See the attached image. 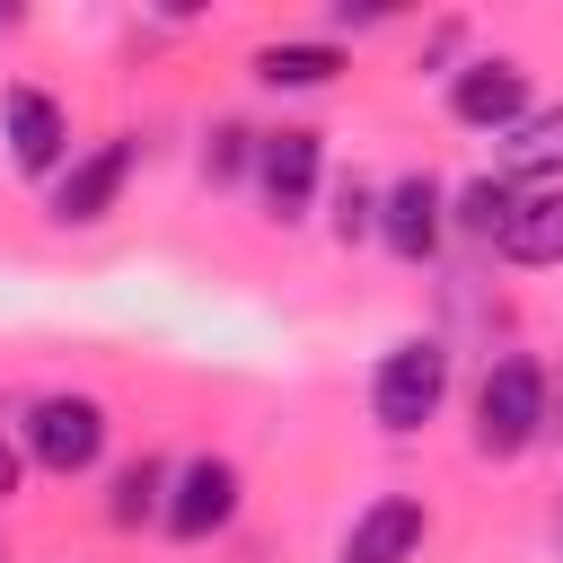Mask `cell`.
Listing matches in <instances>:
<instances>
[{
    "instance_id": "1",
    "label": "cell",
    "mask_w": 563,
    "mask_h": 563,
    "mask_svg": "<svg viewBox=\"0 0 563 563\" xmlns=\"http://www.w3.org/2000/svg\"><path fill=\"white\" fill-rule=\"evenodd\" d=\"M554 431V387L528 352H501L475 378V457H528Z\"/></svg>"
},
{
    "instance_id": "2",
    "label": "cell",
    "mask_w": 563,
    "mask_h": 563,
    "mask_svg": "<svg viewBox=\"0 0 563 563\" xmlns=\"http://www.w3.org/2000/svg\"><path fill=\"white\" fill-rule=\"evenodd\" d=\"M440 405H449V343H440V334H405V343H387L378 369H369V413H378V431L413 440Z\"/></svg>"
},
{
    "instance_id": "3",
    "label": "cell",
    "mask_w": 563,
    "mask_h": 563,
    "mask_svg": "<svg viewBox=\"0 0 563 563\" xmlns=\"http://www.w3.org/2000/svg\"><path fill=\"white\" fill-rule=\"evenodd\" d=\"M18 449L44 475H88L106 457V405L97 396H35L26 422H18Z\"/></svg>"
},
{
    "instance_id": "4",
    "label": "cell",
    "mask_w": 563,
    "mask_h": 563,
    "mask_svg": "<svg viewBox=\"0 0 563 563\" xmlns=\"http://www.w3.org/2000/svg\"><path fill=\"white\" fill-rule=\"evenodd\" d=\"M317 185H325V132L282 123V132H264V141H255V194H264V211H273L282 229L317 202Z\"/></svg>"
},
{
    "instance_id": "5",
    "label": "cell",
    "mask_w": 563,
    "mask_h": 563,
    "mask_svg": "<svg viewBox=\"0 0 563 563\" xmlns=\"http://www.w3.org/2000/svg\"><path fill=\"white\" fill-rule=\"evenodd\" d=\"M449 114L466 123V132H510L519 114H528V62L519 53H475V62H457L449 70Z\"/></svg>"
},
{
    "instance_id": "6",
    "label": "cell",
    "mask_w": 563,
    "mask_h": 563,
    "mask_svg": "<svg viewBox=\"0 0 563 563\" xmlns=\"http://www.w3.org/2000/svg\"><path fill=\"white\" fill-rule=\"evenodd\" d=\"M0 141L18 176H62L70 167V106L53 88H9L0 97Z\"/></svg>"
},
{
    "instance_id": "7",
    "label": "cell",
    "mask_w": 563,
    "mask_h": 563,
    "mask_svg": "<svg viewBox=\"0 0 563 563\" xmlns=\"http://www.w3.org/2000/svg\"><path fill=\"white\" fill-rule=\"evenodd\" d=\"M132 167H141V141H132V132H114V141H97V150H79V158L62 167V185H53V220H62V229L106 220V211L123 202Z\"/></svg>"
},
{
    "instance_id": "8",
    "label": "cell",
    "mask_w": 563,
    "mask_h": 563,
    "mask_svg": "<svg viewBox=\"0 0 563 563\" xmlns=\"http://www.w3.org/2000/svg\"><path fill=\"white\" fill-rule=\"evenodd\" d=\"M440 238H449V185H440L431 167H405V176L378 194V246H387L396 264H422Z\"/></svg>"
},
{
    "instance_id": "9",
    "label": "cell",
    "mask_w": 563,
    "mask_h": 563,
    "mask_svg": "<svg viewBox=\"0 0 563 563\" xmlns=\"http://www.w3.org/2000/svg\"><path fill=\"white\" fill-rule=\"evenodd\" d=\"M238 519V466L229 457H185L176 475H167V510H158V528L167 537H185V545H202V537H220Z\"/></svg>"
},
{
    "instance_id": "10",
    "label": "cell",
    "mask_w": 563,
    "mask_h": 563,
    "mask_svg": "<svg viewBox=\"0 0 563 563\" xmlns=\"http://www.w3.org/2000/svg\"><path fill=\"white\" fill-rule=\"evenodd\" d=\"M422 537H431V510H422L413 493H378V501L343 528V554H334V563H413Z\"/></svg>"
},
{
    "instance_id": "11",
    "label": "cell",
    "mask_w": 563,
    "mask_h": 563,
    "mask_svg": "<svg viewBox=\"0 0 563 563\" xmlns=\"http://www.w3.org/2000/svg\"><path fill=\"white\" fill-rule=\"evenodd\" d=\"M352 62H343V44L334 35H273V44H255V79L264 88H334Z\"/></svg>"
},
{
    "instance_id": "12",
    "label": "cell",
    "mask_w": 563,
    "mask_h": 563,
    "mask_svg": "<svg viewBox=\"0 0 563 563\" xmlns=\"http://www.w3.org/2000/svg\"><path fill=\"white\" fill-rule=\"evenodd\" d=\"M563 167V106H528L501 141H493V176L519 185V176H554Z\"/></svg>"
},
{
    "instance_id": "13",
    "label": "cell",
    "mask_w": 563,
    "mask_h": 563,
    "mask_svg": "<svg viewBox=\"0 0 563 563\" xmlns=\"http://www.w3.org/2000/svg\"><path fill=\"white\" fill-rule=\"evenodd\" d=\"M501 255H510V264H528V273L563 264V185H537V194H519V202H510Z\"/></svg>"
},
{
    "instance_id": "14",
    "label": "cell",
    "mask_w": 563,
    "mask_h": 563,
    "mask_svg": "<svg viewBox=\"0 0 563 563\" xmlns=\"http://www.w3.org/2000/svg\"><path fill=\"white\" fill-rule=\"evenodd\" d=\"M510 202H519V185H501V176L484 167V176H466V185L449 194V229H457V238H475V246H501Z\"/></svg>"
},
{
    "instance_id": "15",
    "label": "cell",
    "mask_w": 563,
    "mask_h": 563,
    "mask_svg": "<svg viewBox=\"0 0 563 563\" xmlns=\"http://www.w3.org/2000/svg\"><path fill=\"white\" fill-rule=\"evenodd\" d=\"M158 510H167V466H158V457L114 466V484H106V519H114V528H141V519H158Z\"/></svg>"
},
{
    "instance_id": "16",
    "label": "cell",
    "mask_w": 563,
    "mask_h": 563,
    "mask_svg": "<svg viewBox=\"0 0 563 563\" xmlns=\"http://www.w3.org/2000/svg\"><path fill=\"white\" fill-rule=\"evenodd\" d=\"M255 141H264V132H246V123H211V141H202V176H211V185L255 176Z\"/></svg>"
},
{
    "instance_id": "17",
    "label": "cell",
    "mask_w": 563,
    "mask_h": 563,
    "mask_svg": "<svg viewBox=\"0 0 563 563\" xmlns=\"http://www.w3.org/2000/svg\"><path fill=\"white\" fill-rule=\"evenodd\" d=\"M334 238H343V246H352V238H378V194H369L361 176L334 185Z\"/></svg>"
},
{
    "instance_id": "18",
    "label": "cell",
    "mask_w": 563,
    "mask_h": 563,
    "mask_svg": "<svg viewBox=\"0 0 563 563\" xmlns=\"http://www.w3.org/2000/svg\"><path fill=\"white\" fill-rule=\"evenodd\" d=\"M457 44H466V26H457V18H440V26L422 35V70H440V62H457Z\"/></svg>"
},
{
    "instance_id": "19",
    "label": "cell",
    "mask_w": 563,
    "mask_h": 563,
    "mask_svg": "<svg viewBox=\"0 0 563 563\" xmlns=\"http://www.w3.org/2000/svg\"><path fill=\"white\" fill-rule=\"evenodd\" d=\"M325 26H334V35H343V26H352V35H369V26H387V9H352V0H334V9H325Z\"/></svg>"
},
{
    "instance_id": "20",
    "label": "cell",
    "mask_w": 563,
    "mask_h": 563,
    "mask_svg": "<svg viewBox=\"0 0 563 563\" xmlns=\"http://www.w3.org/2000/svg\"><path fill=\"white\" fill-rule=\"evenodd\" d=\"M18 475H26V449H18V440H0V501L18 493Z\"/></svg>"
},
{
    "instance_id": "21",
    "label": "cell",
    "mask_w": 563,
    "mask_h": 563,
    "mask_svg": "<svg viewBox=\"0 0 563 563\" xmlns=\"http://www.w3.org/2000/svg\"><path fill=\"white\" fill-rule=\"evenodd\" d=\"M18 18H26V9H9V0H0V35H18Z\"/></svg>"
},
{
    "instance_id": "22",
    "label": "cell",
    "mask_w": 563,
    "mask_h": 563,
    "mask_svg": "<svg viewBox=\"0 0 563 563\" xmlns=\"http://www.w3.org/2000/svg\"><path fill=\"white\" fill-rule=\"evenodd\" d=\"M0 563H9V554H0Z\"/></svg>"
}]
</instances>
